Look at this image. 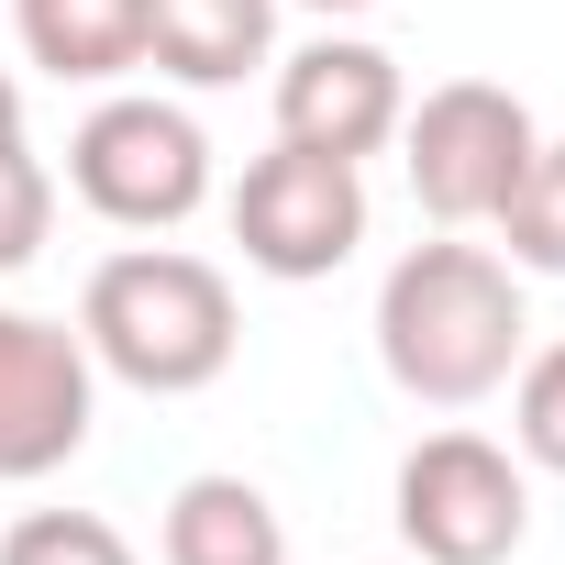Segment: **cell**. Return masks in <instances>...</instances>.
<instances>
[{"mask_svg": "<svg viewBox=\"0 0 565 565\" xmlns=\"http://www.w3.org/2000/svg\"><path fill=\"white\" fill-rule=\"evenodd\" d=\"M532 355V311H521V266L433 233L377 277V366L399 399L422 411H477L510 388V366Z\"/></svg>", "mask_w": 565, "mask_h": 565, "instance_id": "cell-1", "label": "cell"}, {"mask_svg": "<svg viewBox=\"0 0 565 565\" xmlns=\"http://www.w3.org/2000/svg\"><path fill=\"white\" fill-rule=\"evenodd\" d=\"M78 344L100 377L145 388V399H189L233 366L244 311H233V277L189 244H122L89 266L78 289Z\"/></svg>", "mask_w": 565, "mask_h": 565, "instance_id": "cell-2", "label": "cell"}, {"mask_svg": "<svg viewBox=\"0 0 565 565\" xmlns=\"http://www.w3.org/2000/svg\"><path fill=\"white\" fill-rule=\"evenodd\" d=\"M532 145H543V122L499 78H444L399 111V167H411V200L433 211V233H488L510 211Z\"/></svg>", "mask_w": 565, "mask_h": 565, "instance_id": "cell-3", "label": "cell"}, {"mask_svg": "<svg viewBox=\"0 0 565 565\" xmlns=\"http://www.w3.org/2000/svg\"><path fill=\"white\" fill-rule=\"evenodd\" d=\"M67 189L111 222V233H178L211 200V134L156 100V89H111L78 134H67Z\"/></svg>", "mask_w": 565, "mask_h": 565, "instance_id": "cell-4", "label": "cell"}, {"mask_svg": "<svg viewBox=\"0 0 565 565\" xmlns=\"http://www.w3.org/2000/svg\"><path fill=\"white\" fill-rule=\"evenodd\" d=\"M388 521H399L411 565H510L532 532V477L488 433H422L399 455Z\"/></svg>", "mask_w": 565, "mask_h": 565, "instance_id": "cell-5", "label": "cell"}, {"mask_svg": "<svg viewBox=\"0 0 565 565\" xmlns=\"http://www.w3.org/2000/svg\"><path fill=\"white\" fill-rule=\"evenodd\" d=\"M222 211H233L244 266L277 277V289H311V277L355 266V244H366V178L344 156H311V145H266Z\"/></svg>", "mask_w": 565, "mask_h": 565, "instance_id": "cell-6", "label": "cell"}, {"mask_svg": "<svg viewBox=\"0 0 565 565\" xmlns=\"http://www.w3.org/2000/svg\"><path fill=\"white\" fill-rule=\"evenodd\" d=\"M89 422H100V366L67 322L45 311H12L0 300V488H34L56 466L89 455Z\"/></svg>", "mask_w": 565, "mask_h": 565, "instance_id": "cell-7", "label": "cell"}, {"mask_svg": "<svg viewBox=\"0 0 565 565\" xmlns=\"http://www.w3.org/2000/svg\"><path fill=\"white\" fill-rule=\"evenodd\" d=\"M399 111H411L399 56L366 34H311L300 56H277V145L366 167L377 145H399Z\"/></svg>", "mask_w": 565, "mask_h": 565, "instance_id": "cell-8", "label": "cell"}, {"mask_svg": "<svg viewBox=\"0 0 565 565\" xmlns=\"http://www.w3.org/2000/svg\"><path fill=\"white\" fill-rule=\"evenodd\" d=\"M277 45V0H145V67L178 89H244Z\"/></svg>", "mask_w": 565, "mask_h": 565, "instance_id": "cell-9", "label": "cell"}, {"mask_svg": "<svg viewBox=\"0 0 565 565\" xmlns=\"http://www.w3.org/2000/svg\"><path fill=\"white\" fill-rule=\"evenodd\" d=\"M12 34L56 89H111L145 67V0H12Z\"/></svg>", "mask_w": 565, "mask_h": 565, "instance_id": "cell-10", "label": "cell"}, {"mask_svg": "<svg viewBox=\"0 0 565 565\" xmlns=\"http://www.w3.org/2000/svg\"><path fill=\"white\" fill-rule=\"evenodd\" d=\"M167 565H289V521L255 477H189L167 499V532H156Z\"/></svg>", "mask_w": 565, "mask_h": 565, "instance_id": "cell-11", "label": "cell"}, {"mask_svg": "<svg viewBox=\"0 0 565 565\" xmlns=\"http://www.w3.org/2000/svg\"><path fill=\"white\" fill-rule=\"evenodd\" d=\"M488 233L510 244L521 277H565V134L532 145V167H521V189H510V211H499Z\"/></svg>", "mask_w": 565, "mask_h": 565, "instance_id": "cell-12", "label": "cell"}, {"mask_svg": "<svg viewBox=\"0 0 565 565\" xmlns=\"http://www.w3.org/2000/svg\"><path fill=\"white\" fill-rule=\"evenodd\" d=\"M0 565H145L100 510H23L0 532Z\"/></svg>", "mask_w": 565, "mask_h": 565, "instance_id": "cell-13", "label": "cell"}, {"mask_svg": "<svg viewBox=\"0 0 565 565\" xmlns=\"http://www.w3.org/2000/svg\"><path fill=\"white\" fill-rule=\"evenodd\" d=\"M510 444H521V466L565 477V344H532L510 366Z\"/></svg>", "mask_w": 565, "mask_h": 565, "instance_id": "cell-14", "label": "cell"}, {"mask_svg": "<svg viewBox=\"0 0 565 565\" xmlns=\"http://www.w3.org/2000/svg\"><path fill=\"white\" fill-rule=\"evenodd\" d=\"M56 233V178L34 145H0V277H23Z\"/></svg>", "mask_w": 565, "mask_h": 565, "instance_id": "cell-15", "label": "cell"}, {"mask_svg": "<svg viewBox=\"0 0 565 565\" xmlns=\"http://www.w3.org/2000/svg\"><path fill=\"white\" fill-rule=\"evenodd\" d=\"M0 145H23V89H12V67H0Z\"/></svg>", "mask_w": 565, "mask_h": 565, "instance_id": "cell-16", "label": "cell"}, {"mask_svg": "<svg viewBox=\"0 0 565 565\" xmlns=\"http://www.w3.org/2000/svg\"><path fill=\"white\" fill-rule=\"evenodd\" d=\"M300 12H322V23H344V12H377V0H300Z\"/></svg>", "mask_w": 565, "mask_h": 565, "instance_id": "cell-17", "label": "cell"}]
</instances>
